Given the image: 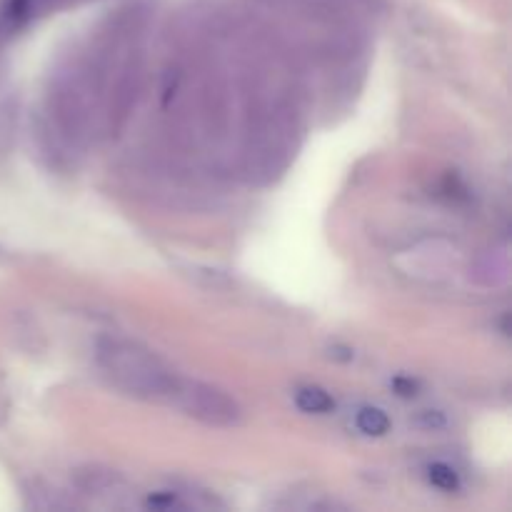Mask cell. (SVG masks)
Segmentation results:
<instances>
[{
	"label": "cell",
	"mask_w": 512,
	"mask_h": 512,
	"mask_svg": "<svg viewBox=\"0 0 512 512\" xmlns=\"http://www.w3.org/2000/svg\"><path fill=\"white\" fill-rule=\"evenodd\" d=\"M95 360L105 378L123 393L140 400L173 403L180 375H175L158 355L145 350L143 345L120 338H100L95 345Z\"/></svg>",
	"instance_id": "obj_1"
},
{
	"label": "cell",
	"mask_w": 512,
	"mask_h": 512,
	"mask_svg": "<svg viewBox=\"0 0 512 512\" xmlns=\"http://www.w3.org/2000/svg\"><path fill=\"white\" fill-rule=\"evenodd\" d=\"M173 403L185 415L210 425V428H235L243 420V410L225 390L210 383H200V380L180 378L175 385Z\"/></svg>",
	"instance_id": "obj_2"
},
{
	"label": "cell",
	"mask_w": 512,
	"mask_h": 512,
	"mask_svg": "<svg viewBox=\"0 0 512 512\" xmlns=\"http://www.w3.org/2000/svg\"><path fill=\"white\" fill-rule=\"evenodd\" d=\"M78 485L83 493L93 495V498H108V500H113L115 493L125 490L123 478H120V475H115L113 470H103V468L80 470Z\"/></svg>",
	"instance_id": "obj_3"
},
{
	"label": "cell",
	"mask_w": 512,
	"mask_h": 512,
	"mask_svg": "<svg viewBox=\"0 0 512 512\" xmlns=\"http://www.w3.org/2000/svg\"><path fill=\"white\" fill-rule=\"evenodd\" d=\"M295 405L310 415H328L335 410L333 395L318 385H305V388L295 390Z\"/></svg>",
	"instance_id": "obj_4"
},
{
	"label": "cell",
	"mask_w": 512,
	"mask_h": 512,
	"mask_svg": "<svg viewBox=\"0 0 512 512\" xmlns=\"http://www.w3.org/2000/svg\"><path fill=\"white\" fill-rule=\"evenodd\" d=\"M45 0H8L3 8V15H0V20H3L5 28H20V25L28 23L30 18H33L35 13H38L40 8H43Z\"/></svg>",
	"instance_id": "obj_5"
},
{
	"label": "cell",
	"mask_w": 512,
	"mask_h": 512,
	"mask_svg": "<svg viewBox=\"0 0 512 512\" xmlns=\"http://www.w3.org/2000/svg\"><path fill=\"white\" fill-rule=\"evenodd\" d=\"M355 425H358V430L363 435L380 438V435H385L390 430V418L385 410L368 405V408L358 410V415H355Z\"/></svg>",
	"instance_id": "obj_6"
},
{
	"label": "cell",
	"mask_w": 512,
	"mask_h": 512,
	"mask_svg": "<svg viewBox=\"0 0 512 512\" xmlns=\"http://www.w3.org/2000/svg\"><path fill=\"white\" fill-rule=\"evenodd\" d=\"M428 480L433 488L443 490V493H455L460 488V475L450 468L448 463H433L428 468Z\"/></svg>",
	"instance_id": "obj_7"
},
{
	"label": "cell",
	"mask_w": 512,
	"mask_h": 512,
	"mask_svg": "<svg viewBox=\"0 0 512 512\" xmlns=\"http://www.w3.org/2000/svg\"><path fill=\"white\" fill-rule=\"evenodd\" d=\"M418 425L425 430H440L448 425V418L443 413H438V410H425V413H420Z\"/></svg>",
	"instance_id": "obj_8"
},
{
	"label": "cell",
	"mask_w": 512,
	"mask_h": 512,
	"mask_svg": "<svg viewBox=\"0 0 512 512\" xmlns=\"http://www.w3.org/2000/svg\"><path fill=\"white\" fill-rule=\"evenodd\" d=\"M393 388L398 390L400 398H413V395H418V383L410 378H398L393 380Z\"/></svg>",
	"instance_id": "obj_9"
}]
</instances>
